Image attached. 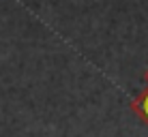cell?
Wrapping results in <instances>:
<instances>
[{"label":"cell","mask_w":148,"mask_h":137,"mask_svg":"<svg viewBox=\"0 0 148 137\" xmlns=\"http://www.w3.org/2000/svg\"><path fill=\"white\" fill-rule=\"evenodd\" d=\"M144 82H146V86H148V71L144 73Z\"/></svg>","instance_id":"2"},{"label":"cell","mask_w":148,"mask_h":137,"mask_svg":"<svg viewBox=\"0 0 148 137\" xmlns=\"http://www.w3.org/2000/svg\"><path fill=\"white\" fill-rule=\"evenodd\" d=\"M131 109H133L135 114L148 124V88L144 90V92H140V94L133 99V103H131Z\"/></svg>","instance_id":"1"}]
</instances>
